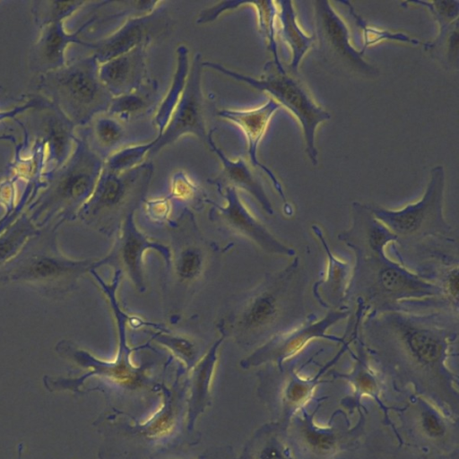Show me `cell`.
I'll use <instances>...</instances> for the list:
<instances>
[{"label": "cell", "instance_id": "1", "mask_svg": "<svg viewBox=\"0 0 459 459\" xmlns=\"http://www.w3.org/2000/svg\"><path fill=\"white\" fill-rule=\"evenodd\" d=\"M338 238L354 254L346 300L369 311L457 310L436 283L385 254L395 236L378 223H366L342 231Z\"/></svg>", "mask_w": 459, "mask_h": 459}, {"label": "cell", "instance_id": "2", "mask_svg": "<svg viewBox=\"0 0 459 459\" xmlns=\"http://www.w3.org/2000/svg\"><path fill=\"white\" fill-rule=\"evenodd\" d=\"M298 256L268 274L242 297L219 323L221 333L243 347H259L305 321L304 289ZM255 348V349H256Z\"/></svg>", "mask_w": 459, "mask_h": 459}, {"label": "cell", "instance_id": "3", "mask_svg": "<svg viewBox=\"0 0 459 459\" xmlns=\"http://www.w3.org/2000/svg\"><path fill=\"white\" fill-rule=\"evenodd\" d=\"M446 172L442 165L430 170L423 195L399 210L368 204L371 213L395 236V255L404 264L417 255L424 264L418 273L433 265L457 260L454 229L444 216Z\"/></svg>", "mask_w": 459, "mask_h": 459}, {"label": "cell", "instance_id": "4", "mask_svg": "<svg viewBox=\"0 0 459 459\" xmlns=\"http://www.w3.org/2000/svg\"><path fill=\"white\" fill-rule=\"evenodd\" d=\"M63 221L54 220L39 228L0 273V285L21 284L50 298L72 291L79 280L100 267L99 259H72L57 246V230Z\"/></svg>", "mask_w": 459, "mask_h": 459}, {"label": "cell", "instance_id": "5", "mask_svg": "<svg viewBox=\"0 0 459 459\" xmlns=\"http://www.w3.org/2000/svg\"><path fill=\"white\" fill-rule=\"evenodd\" d=\"M103 165L104 160L86 140L76 134L66 161L43 175L45 186L26 212L31 221L39 229L54 220H74L92 194Z\"/></svg>", "mask_w": 459, "mask_h": 459}, {"label": "cell", "instance_id": "6", "mask_svg": "<svg viewBox=\"0 0 459 459\" xmlns=\"http://www.w3.org/2000/svg\"><path fill=\"white\" fill-rule=\"evenodd\" d=\"M94 55L38 75L37 91L74 126L82 127L108 110L113 97L99 76Z\"/></svg>", "mask_w": 459, "mask_h": 459}, {"label": "cell", "instance_id": "7", "mask_svg": "<svg viewBox=\"0 0 459 459\" xmlns=\"http://www.w3.org/2000/svg\"><path fill=\"white\" fill-rule=\"evenodd\" d=\"M172 233L162 291L166 311L176 316L209 276L216 248L199 231L190 213L183 217Z\"/></svg>", "mask_w": 459, "mask_h": 459}, {"label": "cell", "instance_id": "8", "mask_svg": "<svg viewBox=\"0 0 459 459\" xmlns=\"http://www.w3.org/2000/svg\"><path fill=\"white\" fill-rule=\"evenodd\" d=\"M153 169L152 162L145 161L124 172L110 171L103 167L92 194L77 217L104 234L118 230L123 221L134 213L144 198Z\"/></svg>", "mask_w": 459, "mask_h": 459}, {"label": "cell", "instance_id": "9", "mask_svg": "<svg viewBox=\"0 0 459 459\" xmlns=\"http://www.w3.org/2000/svg\"><path fill=\"white\" fill-rule=\"evenodd\" d=\"M202 65L203 68L215 70L268 93L281 107L290 110L302 129L305 151L310 162L313 166L317 165L316 129L321 123L330 119L331 115L314 100L300 80L288 74L285 69H278L273 61L265 64L264 74L259 78L238 73L215 62L203 61Z\"/></svg>", "mask_w": 459, "mask_h": 459}, {"label": "cell", "instance_id": "10", "mask_svg": "<svg viewBox=\"0 0 459 459\" xmlns=\"http://www.w3.org/2000/svg\"><path fill=\"white\" fill-rule=\"evenodd\" d=\"M349 315L348 308L331 309L321 319L310 314L298 326L276 334L257 347L250 356L242 360L241 365L248 368L267 361H275L281 365L284 359L295 355L310 341L318 338L343 344L348 338V330L345 336L342 337L329 334L327 330Z\"/></svg>", "mask_w": 459, "mask_h": 459}, {"label": "cell", "instance_id": "11", "mask_svg": "<svg viewBox=\"0 0 459 459\" xmlns=\"http://www.w3.org/2000/svg\"><path fill=\"white\" fill-rule=\"evenodd\" d=\"M202 56L195 53L191 63L185 91L175 107L167 126L154 138V144L148 157L174 143L182 136L192 134L206 145L211 131H207L204 99L202 91Z\"/></svg>", "mask_w": 459, "mask_h": 459}, {"label": "cell", "instance_id": "12", "mask_svg": "<svg viewBox=\"0 0 459 459\" xmlns=\"http://www.w3.org/2000/svg\"><path fill=\"white\" fill-rule=\"evenodd\" d=\"M313 9L315 37L323 56L353 74L369 78L377 76L378 69L368 63L351 45L347 25L331 4L316 0Z\"/></svg>", "mask_w": 459, "mask_h": 459}, {"label": "cell", "instance_id": "13", "mask_svg": "<svg viewBox=\"0 0 459 459\" xmlns=\"http://www.w3.org/2000/svg\"><path fill=\"white\" fill-rule=\"evenodd\" d=\"M108 302L115 316L118 333V350L114 360L98 359L67 340L60 341L56 346L59 354L74 359L82 367L91 368L86 375L75 380L76 385L91 376H100L123 385H134L143 377L144 369L135 366L131 360V353L135 349L130 347L126 341L127 315L120 307L116 297L110 298Z\"/></svg>", "mask_w": 459, "mask_h": 459}, {"label": "cell", "instance_id": "14", "mask_svg": "<svg viewBox=\"0 0 459 459\" xmlns=\"http://www.w3.org/2000/svg\"><path fill=\"white\" fill-rule=\"evenodd\" d=\"M117 238L108 255L99 259L100 267L112 266L121 274L125 273L141 292L146 290L143 273V257L149 250L159 252L167 264L170 258L168 245L154 241L142 232L134 222V213L129 214L118 229Z\"/></svg>", "mask_w": 459, "mask_h": 459}, {"label": "cell", "instance_id": "15", "mask_svg": "<svg viewBox=\"0 0 459 459\" xmlns=\"http://www.w3.org/2000/svg\"><path fill=\"white\" fill-rule=\"evenodd\" d=\"M225 200L223 205L208 201L211 218L226 230L247 238L271 255L295 256V250L275 238L248 210L238 190L231 186L219 187Z\"/></svg>", "mask_w": 459, "mask_h": 459}, {"label": "cell", "instance_id": "16", "mask_svg": "<svg viewBox=\"0 0 459 459\" xmlns=\"http://www.w3.org/2000/svg\"><path fill=\"white\" fill-rule=\"evenodd\" d=\"M162 4L154 11L127 18L123 24L107 37L90 42L89 48L99 64H103L139 46H150L153 39L165 34L170 19Z\"/></svg>", "mask_w": 459, "mask_h": 459}, {"label": "cell", "instance_id": "17", "mask_svg": "<svg viewBox=\"0 0 459 459\" xmlns=\"http://www.w3.org/2000/svg\"><path fill=\"white\" fill-rule=\"evenodd\" d=\"M281 107L272 98L264 104L247 109L224 108L217 112L218 117L236 125L244 134L247 153L253 167L258 168L270 178L278 195L281 198L287 212L290 206L287 201L282 186L274 173L258 159V147L267 130L270 121L276 111Z\"/></svg>", "mask_w": 459, "mask_h": 459}, {"label": "cell", "instance_id": "18", "mask_svg": "<svg viewBox=\"0 0 459 459\" xmlns=\"http://www.w3.org/2000/svg\"><path fill=\"white\" fill-rule=\"evenodd\" d=\"M96 20V16L90 18L73 33L65 30L64 22H55L40 28L39 35L30 54V70L39 75L64 66L67 63L65 51L71 44L89 48L90 42L82 40L80 36Z\"/></svg>", "mask_w": 459, "mask_h": 459}, {"label": "cell", "instance_id": "19", "mask_svg": "<svg viewBox=\"0 0 459 459\" xmlns=\"http://www.w3.org/2000/svg\"><path fill=\"white\" fill-rule=\"evenodd\" d=\"M148 48L146 45L139 46L100 65V79L112 97L135 91L149 78Z\"/></svg>", "mask_w": 459, "mask_h": 459}, {"label": "cell", "instance_id": "20", "mask_svg": "<svg viewBox=\"0 0 459 459\" xmlns=\"http://www.w3.org/2000/svg\"><path fill=\"white\" fill-rule=\"evenodd\" d=\"M211 131L207 146L215 153L221 163L220 174L208 181L215 185L218 188L222 186H231L237 190L242 189L252 195L260 204L262 209L268 214H273V208L268 198L263 185L255 177L250 166L243 158L235 160L228 157L221 148H219L212 137Z\"/></svg>", "mask_w": 459, "mask_h": 459}, {"label": "cell", "instance_id": "21", "mask_svg": "<svg viewBox=\"0 0 459 459\" xmlns=\"http://www.w3.org/2000/svg\"><path fill=\"white\" fill-rule=\"evenodd\" d=\"M312 230L319 239L327 258L325 276L313 285L314 296L322 307L329 310L348 308L346 296L350 281L349 264L336 257L331 251L318 225H312Z\"/></svg>", "mask_w": 459, "mask_h": 459}, {"label": "cell", "instance_id": "22", "mask_svg": "<svg viewBox=\"0 0 459 459\" xmlns=\"http://www.w3.org/2000/svg\"><path fill=\"white\" fill-rule=\"evenodd\" d=\"M41 109L43 116V138L47 155L46 166L49 169L47 172L61 167L71 155L76 134L75 126L48 100Z\"/></svg>", "mask_w": 459, "mask_h": 459}, {"label": "cell", "instance_id": "23", "mask_svg": "<svg viewBox=\"0 0 459 459\" xmlns=\"http://www.w3.org/2000/svg\"><path fill=\"white\" fill-rule=\"evenodd\" d=\"M128 125L106 112L96 116L85 126L80 127L79 134L105 161L117 150L134 144L135 137L127 128Z\"/></svg>", "mask_w": 459, "mask_h": 459}, {"label": "cell", "instance_id": "24", "mask_svg": "<svg viewBox=\"0 0 459 459\" xmlns=\"http://www.w3.org/2000/svg\"><path fill=\"white\" fill-rule=\"evenodd\" d=\"M275 2L277 5V34L290 51L289 65L290 71L298 74L303 57L315 44L316 37L315 34L307 35L299 27L291 1Z\"/></svg>", "mask_w": 459, "mask_h": 459}, {"label": "cell", "instance_id": "25", "mask_svg": "<svg viewBox=\"0 0 459 459\" xmlns=\"http://www.w3.org/2000/svg\"><path fill=\"white\" fill-rule=\"evenodd\" d=\"M158 83L148 78L138 89L113 97L107 113L120 121L131 124L155 113L159 106Z\"/></svg>", "mask_w": 459, "mask_h": 459}, {"label": "cell", "instance_id": "26", "mask_svg": "<svg viewBox=\"0 0 459 459\" xmlns=\"http://www.w3.org/2000/svg\"><path fill=\"white\" fill-rule=\"evenodd\" d=\"M176 69L169 90L162 98L152 118L157 135H160L167 126L171 114L185 91L190 71L191 63L187 47L183 44L179 45L176 50Z\"/></svg>", "mask_w": 459, "mask_h": 459}, {"label": "cell", "instance_id": "27", "mask_svg": "<svg viewBox=\"0 0 459 459\" xmlns=\"http://www.w3.org/2000/svg\"><path fill=\"white\" fill-rule=\"evenodd\" d=\"M39 230L24 212L0 233V273Z\"/></svg>", "mask_w": 459, "mask_h": 459}, {"label": "cell", "instance_id": "28", "mask_svg": "<svg viewBox=\"0 0 459 459\" xmlns=\"http://www.w3.org/2000/svg\"><path fill=\"white\" fill-rule=\"evenodd\" d=\"M246 5L252 6L256 13L257 27L260 34L265 39L267 48L273 55V62L280 70L284 67L281 65L278 54L276 41V15L277 5L275 1H247Z\"/></svg>", "mask_w": 459, "mask_h": 459}, {"label": "cell", "instance_id": "29", "mask_svg": "<svg viewBox=\"0 0 459 459\" xmlns=\"http://www.w3.org/2000/svg\"><path fill=\"white\" fill-rule=\"evenodd\" d=\"M340 3L348 8L349 14L354 20L356 26L361 30L362 46L359 52L363 56L368 48L385 40L399 41L414 46L420 44L418 39H413L403 32H394L368 24L359 14L357 13L350 2L341 1Z\"/></svg>", "mask_w": 459, "mask_h": 459}, {"label": "cell", "instance_id": "30", "mask_svg": "<svg viewBox=\"0 0 459 459\" xmlns=\"http://www.w3.org/2000/svg\"><path fill=\"white\" fill-rule=\"evenodd\" d=\"M87 1H35L31 13L39 29L55 22H64L84 5Z\"/></svg>", "mask_w": 459, "mask_h": 459}, {"label": "cell", "instance_id": "31", "mask_svg": "<svg viewBox=\"0 0 459 459\" xmlns=\"http://www.w3.org/2000/svg\"><path fill=\"white\" fill-rule=\"evenodd\" d=\"M153 144L154 139L121 148L105 160L103 167L114 172H124L134 169L144 162Z\"/></svg>", "mask_w": 459, "mask_h": 459}, {"label": "cell", "instance_id": "32", "mask_svg": "<svg viewBox=\"0 0 459 459\" xmlns=\"http://www.w3.org/2000/svg\"><path fill=\"white\" fill-rule=\"evenodd\" d=\"M425 51L437 57L445 65L456 66L458 65V21L437 37L424 44Z\"/></svg>", "mask_w": 459, "mask_h": 459}, {"label": "cell", "instance_id": "33", "mask_svg": "<svg viewBox=\"0 0 459 459\" xmlns=\"http://www.w3.org/2000/svg\"><path fill=\"white\" fill-rule=\"evenodd\" d=\"M409 4L420 5L429 11L438 25V32H443L458 21L459 2L455 0L443 1H406L401 5L406 8Z\"/></svg>", "mask_w": 459, "mask_h": 459}, {"label": "cell", "instance_id": "34", "mask_svg": "<svg viewBox=\"0 0 459 459\" xmlns=\"http://www.w3.org/2000/svg\"><path fill=\"white\" fill-rule=\"evenodd\" d=\"M156 342L169 349L181 359L187 366H191L198 353L196 342L184 335L171 333H158L155 334Z\"/></svg>", "mask_w": 459, "mask_h": 459}, {"label": "cell", "instance_id": "35", "mask_svg": "<svg viewBox=\"0 0 459 459\" xmlns=\"http://www.w3.org/2000/svg\"><path fill=\"white\" fill-rule=\"evenodd\" d=\"M201 195L199 187L191 180L185 171H177L171 178V195L186 200Z\"/></svg>", "mask_w": 459, "mask_h": 459}, {"label": "cell", "instance_id": "36", "mask_svg": "<svg viewBox=\"0 0 459 459\" xmlns=\"http://www.w3.org/2000/svg\"><path fill=\"white\" fill-rule=\"evenodd\" d=\"M247 1L242 0H230L218 2L212 6L204 9L200 12L196 18L197 24H205L215 21L221 14L225 12L238 9L245 6Z\"/></svg>", "mask_w": 459, "mask_h": 459}, {"label": "cell", "instance_id": "37", "mask_svg": "<svg viewBox=\"0 0 459 459\" xmlns=\"http://www.w3.org/2000/svg\"><path fill=\"white\" fill-rule=\"evenodd\" d=\"M45 100H46L43 97L37 96V97L30 99L29 101H27L23 105L15 107L14 108H13L11 110L0 111V121L3 119L10 118V117H14L19 113H22L30 108H38L44 104Z\"/></svg>", "mask_w": 459, "mask_h": 459}, {"label": "cell", "instance_id": "38", "mask_svg": "<svg viewBox=\"0 0 459 459\" xmlns=\"http://www.w3.org/2000/svg\"><path fill=\"white\" fill-rule=\"evenodd\" d=\"M422 426L425 431L433 437L440 436L444 432V427L439 419L429 411L423 414Z\"/></svg>", "mask_w": 459, "mask_h": 459}, {"label": "cell", "instance_id": "39", "mask_svg": "<svg viewBox=\"0 0 459 459\" xmlns=\"http://www.w3.org/2000/svg\"><path fill=\"white\" fill-rule=\"evenodd\" d=\"M308 439L311 444L321 448L329 447L332 445L331 437L325 434L312 432L311 435H308Z\"/></svg>", "mask_w": 459, "mask_h": 459}, {"label": "cell", "instance_id": "40", "mask_svg": "<svg viewBox=\"0 0 459 459\" xmlns=\"http://www.w3.org/2000/svg\"><path fill=\"white\" fill-rule=\"evenodd\" d=\"M260 459H285L281 452L276 447L270 446L266 447Z\"/></svg>", "mask_w": 459, "mask_h": 459}]
</instances>
